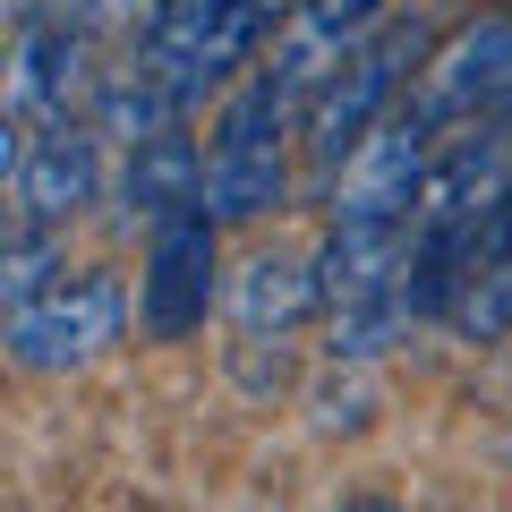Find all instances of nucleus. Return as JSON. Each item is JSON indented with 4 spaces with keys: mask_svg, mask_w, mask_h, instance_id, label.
I'll return each mask as SVG.
<instances>
[{
    "mask_svg": "<svg viewBox=\"0 0 512 512\" xmlns=\"http://www.w3.org/2000/svg\"><path fill=\"white\" fill-rule=\"evenodd\" d=\"M103 9H120V18H128V9H146V26L163 18V0H103Z\"/></svg>",
    "mask_w": 512,
    "mask_h": 512,
    "instance_id": "obj_15",
    "label": "nucleus"
},
{
    "mask_svg": "<svg viewBox=\"0 0 512 512\" xmlns=\"http://www.w3.org/2000/svg\"><path fill=\"white\" fill-rule=\"evenodd\" d=\"M325 308V291H316V265H299V256H248L239 265V282H231V316H239V333H291L299 316H316Z\"/></svg>",
    "mask_w": 512,
    "mask_h": 512,
    "instance_id": "obj_12",
    "label": "nucleus"
},
{
    "mask_svg": "<svg viewBox=\"0 0 512 512\" xmlns=\"http://www.w3.org/2000/svg\"><path fill=\"white\" fill-rule=\"evenodd\" d=\"M427 163H436V128H427L410 103H393L359 146L342 154V171H333V188H325L333 222H410L419 214Z\"/></svg>",
    "mask_w": 512,
    "mask_h": 512,
    "instance_id": "obj_6",
    "label": "nucleus"
},
{
    "mask_svg": "<svg viewBox=\"0 0 512 512\" xmlns=\"http://www.w3.org/2000/svg\"><path fill=\"white\" fill-rule=\"evenodd\" d=\"M308 120L291 86L274 69H256L248 86L222 94L214 111V146H205V205L214 222H265L291 205V137Z\"/></svg>",
    "mask_w": 512,
    "mask_h": 512,
    "instance_id": "obj_1",
    "label": "nucleus"
},
{
    "mask_svg": "<svg viewBox=\"0 0 512 512\" xmlns=\"http://www.w3.org/2000/svg\"><path fill=\"white\" fill-rule=\"evenodd\" d=\"M470 265H512V171H504V188H495L487 222H478V239H470Z\"/></svg>",
    "mask_w": 512,
    "mask_h": 512,
    "instance_id": "obj_14",
    "label": "nucleus"
},
{
    "mask_svg": "<svg viewBox=\"0 0 512 512\" xmlns=\"http://www.w3.org/2000/svg\"><path fill=\"white\" fill-rule=\"evenodd\" d=\"M384 18H393V0H299L291 18H282L274 60H265V69H274L282 86H291L299 103H308V94L325 86V77L342 69V60L359 52V43L376 35Z\"/></svg>",
    "mask_w": 512,
    "mask_h": 512,
    "instance_id": "obj_9",
    "label": "nucleus"
},
{
    "mask_svg": "<svg viewBox=\"0 0 512 512\" xmlns=\"http://www.w3.org/2000/svg\"><path fill=\"white\" fill-rule=\"evenodd\" d=\"M427 52H436V43H427V26H419V18H384L376 35H367L359 52H350L342 69H333L325 86L308 94V120H299V146H308V163L325 171V180L342 171V154L359 146L367 128H376L384 111L402 103V86L419 77V60H427Z\"/></svg>",
    "mask_w": 512,
    "mask_h": 512,
    "instance_id": "obj_3",
    "label": "nucleus"
},
{
    "mask_svg": "<svg viewBox=\"0 0 512 512\" xmlns=\"http://www.w3.org/2000/svg\"><path fill=\"white\" fill-rule=\"evenodd\" d=\"M120 333H128V282L111 265H77L9 308V359L26 376H69V367H94Z\"/></svg>",
    "mask_w": 512,
    "mask_h": 512,
    "instance_id": "obj_4",
    "label": "nucleus"
},
{
    "mask_svg": "<svg viewBox=\"0 0 512 512\" xmlns=\"http://www.w3.org/2000/svg\"><path fill=\"white\" fill-rule=\"evenodd\" d=\"M60 274H69V256H60L52 222H26V214H18V231H9V248H0V299L18 308V299H35L43 282H60Z\"/></svg>",
    "mask_w": 512,
    "mask_h": 512,
    "instance_id": "obj_13",
    "label": "nucleus"
},
{
    "mask_svg": "<svg viewBox=\"0 0 512 512\" xmlns=\"http://www.w3.org/2000/svg\"><path fill=\"white\" fill-rule=\"evenodd\" d=\"M120 205H128V222H163V214L205 205V154H197V137H180V128L137 137V146H128V171H120Z\"/></svg>",
    "mask_w": 512,
    "mask_h": 512,
    "instance_id": "obj_11",
    "label": "nucleus"
},
{
    "mask_svg": "<svg viewBox=\"0 0 512 512\" xmlns=\"http://www.w3.org/2000/svg\"><path fill=\"white\" fill-rule=\"evenodd\" d=\"M299 0H163V18L146 26V69L163 77L180 103H205L214 86H231L265 43L282 35Z\"/></svg>",
    "mask_w": 512,
    "mask_h": 512,
    "instance_id": "obj_2",
    "label": "nucleus"
},
{
    "mask_svg": "<svg viewBox=\"0 0 512 512\" xmlns=\"http://www.w3.org/2000/svg\"><path fill=\"white\" fill-rule=\"evenodd\" d=\"M214 205L146 222V274H137V333L146 342H188L214 308Z\"/></svg>",
    "mask_w": 512,
    "mask_h": 512,
    "instance_id": "obj_7",
    "label": "nucleus"
},
{
    "mask_svg": "<svg viewBox=\"0 0 512 512\" xmlns=\"http://www.w3.org/2000/svg\"><path fill=\"white\" fill-rule=\"evenodd\" d=\"M86 86H94V43H86V26H69V18H26V26H18V77H9L18 120H69Z\"/></svg>",
    "mask_w": 512,
    "mask_h": 512,
    "instance_id": "obj_10",
    "label": "nucleus"
},
{
    "mask_svg": "<svg viewBox=\"0 0 512 512\" xmlns=\"http://www.w3.org/2000/svg\"><path fill=\"white\" fill-rule=\"evenodd\" d=\"M410 111L427 128H470V120H512V9L461 18L410 77Z\"/></svg>",
    "mask_w": 512,
    "mask_h": 512,
    "instance_id": "obj_5",
    "label": "nucleus"
},
{
    "mask_svg": "<svg viewBox=\"0 0 512 512\" xmlns=\"http://www.w3.org/2000/svg\"><path fill=\"white\" fill-rule=\"evenodd\" d=\"M9 197H18L26 222H77L94 197H103V128L77 120H43V137H26L18 171H9Z\"/></svg>",
    "mask_w": 512,
    "mask_h": 512,
    "instance_id": "obj_8",
    "label": "nucleus"
}]
</instances>
